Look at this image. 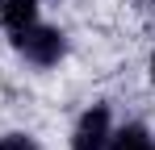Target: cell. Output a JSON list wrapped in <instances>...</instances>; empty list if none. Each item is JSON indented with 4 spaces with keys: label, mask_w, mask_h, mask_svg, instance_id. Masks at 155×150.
I'll return each instance as SVG.
<instances>
[{
    "label": "cell",
    "mask_w": 155,
    "mask_h": 150,
    "mask_svg": "<svg viewBox=\"0 0 155 150\" xmlns=\"http://www.w3.org/2000/svg\"><path fill=\"white\" fill-rule=\"evenodd\" d=\"M13 42H17V50L25 54L29 63H38V67H51V63H59L63 58V50H67V42H63V33L59 29H51V25H25V29H17L13 33Z\"/></svg>",
    "instance_id": "cell-1"
},
{
    "label": "cell",
    "mask_w": 155,
    "mask_h": 150,
    "mask_svg": "<svg viewBox=\"0 0 155 150\" xmlns=\"http://www.w3.org/2000/svg\"><path fill=\"white\" fill-rule=\"evenodd\" d=\"M105 146H109V108L92 104L71 133V150H105Z\"/></svg>",
    "instance_id": "cell-2"
},
{
    "label": "cell",
    "mask_w": 155,
    "mask_h": 150,
    "mask_svg": "<svg viewBox=\"0 0 155 150\" xmlns=\"http://www.w3.org/2000/svg\"><path fill=\"white\" fill-rule=\"evenodd\" d=\"M0 21L17 33V29H25V25L38 21V4L34 0H0Z\"/></svg>",
    "instance_id": "cell-3"
},
{
    "label": "cell",
    "mask_w": 155,
    "mask_h": 150,
    "mask_svg": "<svg viewBox=\"0 0 155 150\" xmlns=\"http://www.w3.org/2000/svg\"><path fill=\"white\" fill-rule=\"evenodd\" d=\"M109 150H155V142H151V133L143 125H126L122 133L109 138Z\"/></svg>",
    "instance_id": "cell-4"
},
{
    "label": "cell",
    "mask_w": 155,
    "mask_h": 150,
    "mask_svg": "<svg viewBox=\"0 0 155 150\" xmlns=\"http://www.w3.org/2000/svg\"><path fill=\"white\" fill-rule=\"evenodd\" d=\"M0 150H34V142H29V138H21V133H8V138L0 142Z\"/></svg>",
    "instance_id": "cell-5"
},
{
    "label": "cell",
    "mask_w": 155,
    "mask_h": 150,
    "mask_svg": "<svg viewBox=\"0 0 155 150\" xmlns=\"http://www.w3.org/2000/svg\"><path fill=\"white\" fill-rule=\"evenodd\" d=\"M151 75H155V54H151Z\"/></svg>",
    "instance_id": "cell-6"
}]
</instances>
